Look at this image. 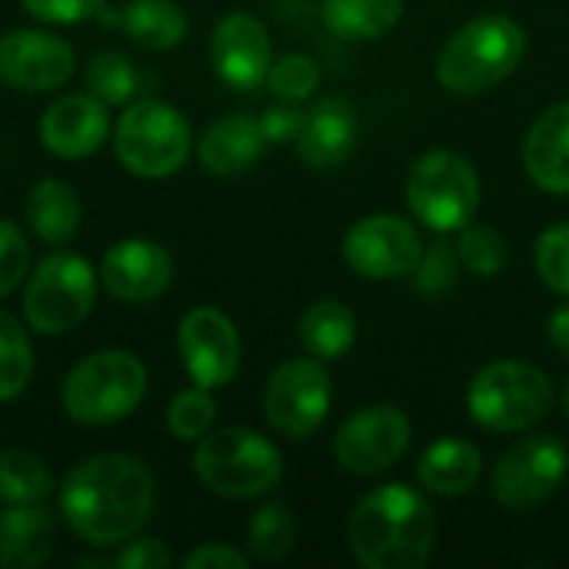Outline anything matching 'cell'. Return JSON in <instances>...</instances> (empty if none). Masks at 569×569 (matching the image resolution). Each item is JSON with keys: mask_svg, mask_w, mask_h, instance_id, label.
I'll list each match as a JSON object with an SVG mask.
<instances>
[{"mask_svg": "<svg viewBox=\"0 0 569 569\" xmlns=\"http://www.w3.org/2000/svg\"><path fill=\"white\" fill-rule=\"evenodd\" d=\"M153 510V477L127 453H97L77 463L60 487L67 527L90 547H120L143 530Z\"/></svg>", "mask_w": 569, "mask_h": 569, "instance_id": "1", "label": "cell"}, {"mask_svg": "<svg viewBox=\"0 0 569 569\" xmlns=\"http://www.w3.org/2000/svg\"><path fill=\"white\" fill-rule=\"evenodd\" d=\"M350 553L367 569H423L437 550V517L407 483L370 490L347 523Z\"/></svg>", "mask_w": 569, "mask_h": 569, "instance_id": "2", "label": "cell"}, {"mask_svg": "<svg viewBox=\"0 0 569 569\" xmlns=\"http://www.w3.org/2000/svg\"><path fill=\"white\" fill-rule=\"evenodd\" d=\"M527 53V33L513 17H473L447 37L437 53V80L457 97H480L517 73Z\"/></svg>", "mask_w": 569, "mask_h": 569, "instance_id": "3", "label": "cell"}, {"mask_svg": "<svg viewBox=\"0 0 569 569\" xmlns=\"http://www.w3.org/2000/svg\"><path fill=\"white\" fill-rule=\"evenodd\" d=\"M147 397V367L130 350H97L60 383V403L83 427H110L130 417Z\"/></svg>", "mask_w": 569, "mask_h": 569, "instance_id": "4", "label": "cell"}, {"mask_svg": "<svg viewBox=\"0 0 569 569\" xmlns=\"http://www.w3.org/2000/svg\"><path fill=\"white\" fill-rule=\"evenodd\" d=\"M470 420L490 433H523L553 410V380L523 360H497L473 373L467 387Z\"/></svg>", "mask_w": 569, "mask_h": 569, "instance_id": "5", "label": "cell"}, {"mask_svg": "<svg viewBox=\"0 0 569 569\" xmlns=\"http://www.w3.org/2000/svg\"><path fill=\"white\" fill-rule=\"evenodd\" d=\"M193 470L200 483L223 500H257L283 480V457L263 433L223 427L197 440Z\"/></svg>", "mask_w": 569, "mask_h": 569, "instance_id": "6", "label": "cell"}, {"mask_svg": "<svg viewBox=\"0 0 569 569\" xmlns=\"http://www.w3.org/2000/svg\"><path fill=\"white\" fill-rule=\"evenodd\" d=\"M480 173L457 150H427L407 173L403 200L433 233H460L480 210Z\"/></svg>", "mask_w": 569, "mask_h": 569, "instance_id": "7", "label": "cell"}, {"mask_svg": "<svg viewBox=\"0 0 569 569\" xmlns=\"http://www.w3.org/2000/svg\"><path fill=\"white\" fill-rule=\"evenodd\" d=\"M113 150L123 170H130L133 177L167 180L187 163L193 150V133L177 107L163 100H137L117 120Z\"/></svg>", "mask_w": 569, "mask_h": 569, "instance_id": "8", "label": "cell"}, {"mask_svg": "<svg viewBox=\"0 0 569 569\" xmlns=\"http://www.w3.org/2000/svg\"><path fill=\"white\" fill-rule=\"evenodd\" d=\"M97 280L100 277L83 257L67 250L47 253L23 290V317L30 330L50 337L77 330L97 303Z\"/></svg>", "mask_w": 569, "mask_h": 569, "instance_id": "9", "label": "cell"}, {"mask_svg": "<svg viewBox=\"0 0 569 569\" xmlns=\"http://www.w3.org/2000/svg\"><path fill=\"white\" fill-rule=\"evenodd\" d=\"M333 403V383L317 357H297L280 363L263 387V417L270 430L287 440L313 437Z\"/></svg>", "mask_w": 569, "mask_h": 569, "instance_id": "10", "label": "cell"}, {"mask_svg": "<svg viewBox=\"0 0 569 569\" xmlns=\"http://www.w3.org/2000/svg\"><path fill=\"white\" fill-rule=\"evenodd\" d=\"M410 440H413V423L400 407L370 403L340 423L333 437V457L353 477H377L403 460Z\"/></svg>", "mask_w": 569, "mask_h": 569, "instance_id": "11", "label": "cell"}, {"mask_svg": "<svg viewBox=\"0 0 569 569\" xmlns=\"http://www.w3.org/2000/svg\"><path fill=\"white\" fill-rule=\"evenodd\" d=\"M569 473L567 447L557 437H527L493 467V497L507 510H537L557 497Z\"/></svg>", "mask_w": 569, "mask_h": 569, "instance_id": "12", "label": "cell"}, {"mask_svg": "<svg viewBox=\"0 0 569 569\" xmlns=\"http://www.w3.org/2000/svg\"><path fill=\"white\" fill-rule=\"evenodd\" d=\"M423 257L420 230L397 213H370L357 220L343 237V260L363 280L413 277Z\"/></svg>", "mask_w": 569, "mask_h": 569, "instance_id": "13", "label": "cell"}, {"mask_svg": "<svg viewBox=\"0 0 569 569\" xmlns=\"http://www.w3.org/2000/svg\"><path fill=\"white\" fill-rule=\"evenodd\" d=\"M180 360L197 387L220 390L233 383L240 370V333L233 320L217 307H193L177 327Z\"/></svg>", "mask_w": 569, "mask_h": 569, "instance_id": "14", "label": "cell"}, {"mask_svg": "<svg viewBox=\"0 0 569 569\" xmlns=\"http://www.w3.org/2000/svg\"><path fill=\"white\" fill-rule=\"evenodd\" d=\"M210 60L227 87L257 90L260 83H267L273 63L270 30L260 17L247 10H230L217 20L210 33Z\"/></svg>", "mask_w": 569, "mask_h": 569, "instance_id": "15", "label": "cell"}, {"mask_svg": "<svg viewBox=\"0 0 569 569\" xmlns=\"http://www.w3.org/2000/svg\"><path fill=\"white\" fill-rule=\"evenodd\" d=\"M73 47L47 30H10L0 37V80L13 90H57L73 77Z\"/></svg>", "mask_w": 569, "mask_h": 569, "instance_id": "16", "label": "cell"}, {"mask_svg": "<svg viewBox=\"0 0 569 569\" xmlns=\"http://www.w3.org/2000/svg\"><path fill=\"white\" fill-rule=\"evenodd\" d=\"M100 283L120 303H150L167 293L173 280L170 253L143 237L113 243L100 260Z\"/></svg>", "mask_w": 569, "mask_h": 569, "instance_id": "17", "label": "cell"}, {"mask_svg": "<svg viewBox=\"0 0 569 569\" xmlns=\"http://www.w3.org/2000/svg\"><path fill=\"white\" fill-rule=\"evenodd\" d=\"M40 143L60 160H83L100 150L110 133L107 103L93 93H63L40 117Z\"/></svg>", "mask_w": 569, "mask_h": 569, "instance_id": "18", "label": "cell"}, {"mask_svg": "<svg viewBox=\"0 0 569 569\" xmlns=\"http://www.w3.org/2000/svg\"><path fill=\"white\" fill-rule=\"evenodd\" d=\"M360 133L357 110L343 97H323L307 110L303 130L297 137V157L313 170H330L347 160Z\"/></svg>", "mask_w": 569, "mask_h": 569, "instance_id": "19", "label": "cell"}, {"mask_svg": "<svg viewBox=\"0 0 569 569\" xmlns=\"http://www.w3.org/2000/svg\"><path fill=\"white\" fill-rule=\"evenodd\" d=\"M527 177L547 193H569V100L547 107L523 140Z\"/></svg>", "mask_w": 569, "mask_h": 569, "instance_id": "20", "label": "cell"}, {"mask_svg": "<svg viewBox=\"0 0 569 569\" xmlns=\"http://www.w3.org/2000/svg\"><path fill=\"white\" fill-rule=\"evenodd\" d=\"M263 147L267 137L260 130V117L227 113L203 130L197 143V160L210 177H237L257 163Z\"/></svg>", "mask_w": 569, "mask_h": 569, "instance_id": "21", "label": "cell"}, {"mask_svg": "<svg viewBox=\"0 0 569 569\" xmlns=\"http://www.w3.org/2000/svg\"><path fill=\"white\" fill-rule=\"evenodd\" d=\"M57 520L43 503H17L0 517V567L37 569L53 553Z\"/></svg>", "mask_w": 569, "mask_h": 569, "instance_id": "22", "label": "cell"}, {"mask_svg": "<svg viewBox=\"0 0 569 569\" xmlns=\"http://www.w3.org/2000/svg\"><path fill=\"white\" fill-rule=\"evenodd\" d=\"M483 477V453L463 437H443L430 443L417 460V480L437 497H467Z\"/></svg>", "mask_w": 569, "mask_h": 569, "instance_id": "23", "label": "cell"}, {"mask_svg": "<svg viewBox=\"0 0 569 569\" xmlns=\"http://www.w3.org/2000/svg\"><path fill=\"white\" fill-rule=\"evenodd\" d=\"M297 337L310 357L333 363L347 357L350 347L357 343V317L340 300H317L303 310Z\"/></svg>", "mask_w": 569, "mask_h": 569, "instance_id": "24", "label": "cell"}, {"mask_svg": "<svg viewBox=\"0 0 569 569\" xmlns=\"http://www.w3.org/2000/svg\"><path fill=\"white\" fill-rule=\"evenodd\" d=\"M27 223L43 243L63 247L67 240H73V233L80 227L77 190L63 180H53V177L40 180L27 197Z\"/></svg>", "mask_w": 569, "mask_h": 569, "instance_id": "25", "label": "cell"}, {"mask_svg": "<svg viewBox=\"0 0 569 569\" xmlns=\"http://www.w3.org/2000/svg\"><path fill=\"white\" fill-rule=\"evenodd\" d=\"M117 23L147 50H173L190 30L187 13L173 0H127L117 10Z\"/></svg>", "mask_w": 569, "mask_h": 569, "instance_id": "26", "label": "cell"}, {"mask_svg": "<svg viewBox=\"0 0 569 569\" xmlns=\"http://www.w3.org/2000/svg\"><path fill=\"white\" fill-rule=\"evenodd\" d=\"M403 17V0H323V23L343 40H377Z\"/></svg>", "mask_w": 569, "mask_h": 569, "instance_id": "27", "label": "cell"}, {"mask_svg": "<svg viewBox=\"0 0 569 569\" xmlns=\"http://www.w3.org/2000/svg\"><path fill=\"white\" fill-rule=\"evenodd\" d=\"M53 493V477L47 463L30 450L0 453V503H43Z\"/></svg>", "mask_w": 569, "mask_h": 569, "instance_id": "28", "label": "cell"}, {"mask_svg": "<svg viewBox=\"0 0 569 569\" xmlns=\"http://www.w3.org/2000/svg\"><path fill=\"white\" fill-rule=\"evenodd\" d=\"M297 517L290 507L283 503H263L250 523H247V543L250 553L263 563H277L283 560L293 547H297Z\"/></svg>", "mask_w": 569, "mask_h": 569, "instance_id": "29", "label": "cell"}, {"mask_svg": "<svg viewBox=\"0 0 569 569\" xmlns=\"http://www.w3.org/2000/svg\"><path fill=\"white\" fill-rule=\"evenodd\" d=\"M33 373V350L27 340V330L0 310V403L17 400Z\"/></svg>", "mask_w": 569, "mask_h": 569, "instance_id": "30", "label": "cell"}, {"mask_svg": "<svg viewBox=\"0 0 569 569\" xmlns=\"http://www.w3.org/2000/svg\"><path fill=\"white\" fill-rule=\"evenodd\" d=\"M457 253H460V263L473 273V277H500L507 270V260H510V247H507V237L490 227V223H467L460 230V240H457Z\"/></svg>", "mask_w": 569, "mask_h": 569, "instance_id": "31", "label": "cell"}, {"mask_svg": "<svg viewBox=\"0 0 569 569\" xmlns=\"http://www.w3.org/2000/svg\"><path fill=\"white\" fill-rule=\"evenodd\" d=\"M87 90L93 97H100L107 107H120L130 103L140 90V77L133 70V63L123 53H93L87 63Z\"/></svg>", "mask_w": 569, "mask_h": 569, "instance_id": "32", "label": "cell"}, {"mask_svg": "<svg viewBox=\"0 0 569 569\" xmlns=\"http://www.w3.org/2000/svg\"><path fill=\"white\" fill-rule=\"evenodd\" d=\"M213 420H217V403H213L210 390L197 387V383L190 390H180L167 407V430L180 443L203 440L213 430Z\"/></svg>", "mask_w": 569, "mask_h": 569, "instance_id": "33", "label": "cell"}, {"mask_svg": "<svg viewBox=\"0 0 569 569\" xmlns=\"http://www.w3.org/2000/svg\"><path fill=\"white\" fill-rule=\"evenodd\" d=\"M537 277L560 297H569V220L550 223L533 243Z\"/></svg>", "mask_w": 569, "mask_h": 569, "instance_id": "34", "label": "cell"}, {"mask_svg": "<svg viewBox=\"0 0 569 569\" xmlns=\"http://www.w3.org/2000/svg\"><path fill=\"white\" fill-rule=\"evenodd\" d=\"M267 87L277 100H293L303 103L307 97H313V90L320 87V67L313 57L307 53H283L270 63L267 73Z\"/></svg>", "mask_w": 569, "mask_h": 569, "instance_id": "35", "label": "cell"}, {"mask_svg": "<svg viewBox=\"0 0 569 569\" xmlns=\"http://www.w3.org/2000/svg\"><path fill=\"white\" fill-rule=\"evenodd\" d=\"M460 253L450 240H433L430 247H423V257L413 270V280H417V290L423 297H443L447 290L457 287V277H460Z\"/></svg>", "mask_w": 569, "mask_h": 569, "instance_id": "36", "label": "cell"}, {"mask_svg": "<svg viewBox=\"0 0 569 569\" xmlns=\"http://www.w3.org/2000/svg\"><path fill=\"white\" fill-rule=\"evenodd\" d=\"M27 267H30V247L20 227L10 220H0V300L10 297L23 283Z\"/></svg>", "mask_w": 569, "mask_h": 569, "instance_id": "37", "label": "cell"}, {"mask_svg": "<svg viewBox=\"0 0 569 569\" xmlns=\"http://www.w3.org/2000/svg\"><path fill=\"white\" fill-rule=\"evenodd\" d=\"M107 0H20V7L43 23H83L90 17H100Z\"/></svg>", "mask_w": 569, "mask_h": 569, "instance_id": "38", "label": "cell"}, {"mask_svg": "<svg viewBox=\"0 0 569 569\" xmlns=\"http://www.w3.org/2000/svg\"><path fill=\"white\" fill-rule=\"evenodd\" d=\"M303 120H307V113L293 100H280L260 113V130H263L267 143H297Z\"/></svg>", "mask_w": 569, "mask_h": 569, "instance_id": "39", "label": "cell"}, {"mask_svg": "<svg viewBox=\"0 0 569 569\" xmlns=\"http://www.w3.org/2000/svg\"><path fill=\"white\" fill-rule=\"evenodd\" d=\"M173 563L170 550L163 540H153V537H140V540H127L120 543V553L113 557V567L117 569H167Z\"/></svg>", "mask_w": 569, "mask_h": 569, "instance_id": "40", "label": "cell"}, {"mask_svg": "<svg viewBox=\"0 0 569 569\" xmlns=\"http://www.w3.org/2000/svg\"><path fill=\"white\" fill-rule=\"evenodd\" d=\"M183 567L187 569H247L250 567V560H247L237 547H230V543H203V547H197V550L183 560Z\"/></svg>", "mask_w": 569, "mask_h": 569, "instance_id": "41", "label": "cell"}, {"mask_svg": "<svg viewBox=\"0 0 569 569\" xmlns=\"http://www.w3.org/2000/svg\"><path fill=\"white\" fill-rule=\"evenodd\" d=\"M547 333H550L553 350H557L563 360H569V303L557 307V310L550 313V320H547Z\"/></svg>", "mask_w": 569, "mask_h": 569, "instance_id": "42", "label": "cell"}, {"mask_svg": "<svg viewBox=\"0 0 569 569\" xmlns=\"http://www.w3.org/2000/svg\"><path fill=\"white\" fill-rule=\"evenodd\" d=\"M563 407H567V420H569V383H567V393H563Z\"/></svg>", "mask_w": 569, "mask_h": 569, "instance_id": "43", "label": "cell"}]
</instances>
